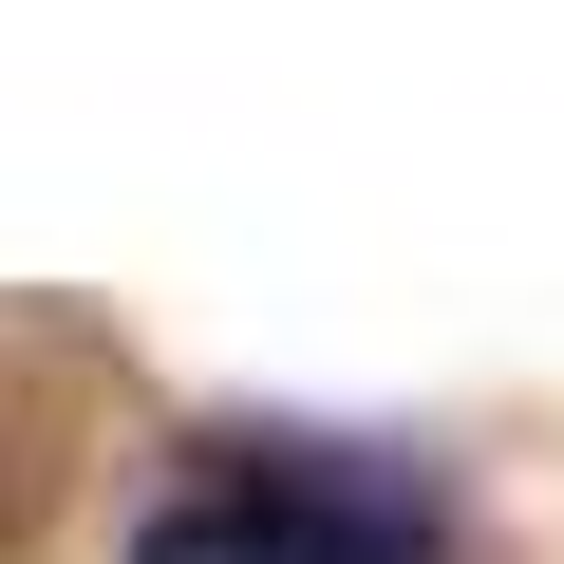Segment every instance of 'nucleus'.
Here are the masks:
<instances>
[{
    "mask_svg": "<svg viewBox=\"0 0 564 564\" xmlns=\"http://www.w3.org/2000/svg\"><path fill=\"white\" fill-rule=\"evenodd\" d=\"M132 564H414V527L321 489V470H207L132 527Z\"/></svg>",
    "mask_w": 564,
    "mask_h": 564,
    "instance_id": "f257e3e1",
    "label": "nucleus"
}]
</instances>
